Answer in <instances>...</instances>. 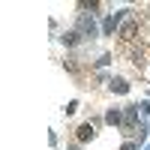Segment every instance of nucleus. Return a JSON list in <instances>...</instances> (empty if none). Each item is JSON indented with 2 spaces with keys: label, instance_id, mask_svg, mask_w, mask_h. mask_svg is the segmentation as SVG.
Here are the masks:
<instances>
[{
  "label": "nucleus",
  "instance_id": "f257e3e1",
  "mask_svg": "<svg viewBox=\"0 0 150 150\" xmlns=\"http://www.w3.org/2000/svg\"><path fill=\"white\" fill-rule=\"evenodd\" d=\"M90 135H93V126H90V123H84V126L78 129V138H81V141H87Z\"/></svg>",
  "mask_w": 150,
  "mask_h": 150
},
{
  "label": "nucleus",
  "instance_id": "f03ea898",
  "mask_svg": "<svg viewBox=\"0 0 150 150\" xmlns=\"http://www.w3.org/2000/svg\"><path fill=\"white\" fill-rule=\"evenodd\" d=\"M123 150H132V144H126V147H123Z\"/></svg>",
  "mask_w": 150,
  "mask_h": 150
}]
</instances>
